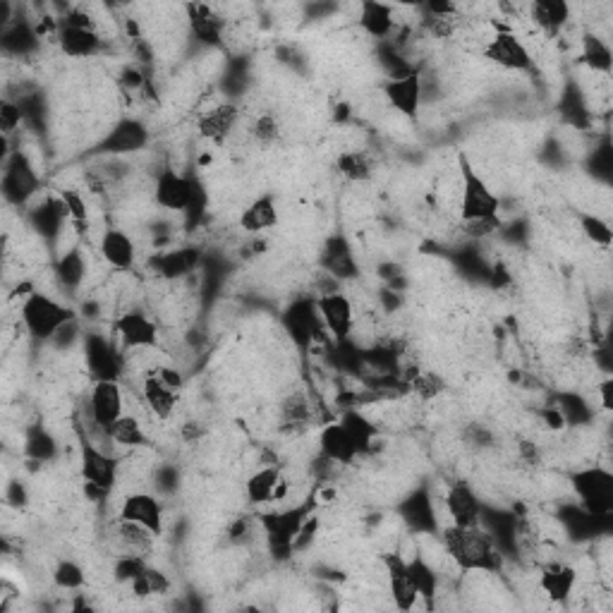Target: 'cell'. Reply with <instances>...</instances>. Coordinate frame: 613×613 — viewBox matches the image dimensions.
I'll return each mask as SVG.
<instances>
[{
  "label": "cell",
  "instance_id": "60d3db41",
  "mask_svg": "<svg viewBox=\"0 0 613 613\" xmlns=\"http://www.w3.org/2000/svg\"><path fill=\"white\" fill-rule=\"evenodd\" d=\"M24 453L34 463H53L58 458V441L56 436L48 432L41 424H34L27 434H24Z\"/></svg>",
  "mask_w": 613,
  "mask_h": 613
},
{
  "label": "cell",
  "instance_id": "f5cc1de1",
  "mask_svg": "<svg viewBox=\"0 0 613 613\" xmlns=\"http://www.w3.org/2000/svg\"><path fill=\"white\" fill-rule=\"evenodd\" d=\"M281 415L283 422L290 424V427H302V424L312 420V403H309L305 393H293V396L283 400Z\"/></svg>",
  "mask_w": 613,
  "mask_h": 613
},
{
  "label": "cell",
  "instance_id": "4316f807",
  "mask_svg": "<svg viewBox=\"0 0 613 613\" xmlns=\"http://www.w3.org/2000/svg\"><path fill=\"white\" fill-rule=\"evenodd\" d=\"M238 123H240L238 103L223 101V103H216V106L206 108V111L199 115L197 130H199V135H202L204 139H209V142L223 144L230 135H233Z\"/></svg>",
  "mask_w": 613,
  "mask_h": 613
},
{
  "label": "cell",
  "instance_id": "5bb4252c",
  "mask_svg": "<svg viewBox=\"0 0 613 613\" xmlns=\"http://www.w3.org/2000/svg\"><path fill=\"white\" fill-rule=\"evenodd\" d=\"M388 106L403 115V118L415 120L424 106V77L420 70H412L408 75L386 77L381 84Z\"/></svg>",
  "mask_w": 613,
  "mask_h": 613
},
{
  "label": "cell",
  "instance_id": "ba28073f",
  "mask_svg": "<svg viewBox=\"0 0 613 613\" xmlns=\"http://www.w3.org/2000/svg\"><path fill=\"white\" fill-rule=\"evenodd\" d=\"M84 362L94 381H123L127 372L125 348L118 343V338L106 336V333L89 331L84 333Z\"/></svg>",
  "mask_w": 613,
  "mask_h": 613
},
{
  "label": "cell",
  "instance_id": "9c48e42d",
  "mask_svg": "<svg viewBox=\"0 0 613 613\" xmlns=\"http://www.w3.org/2000/svg\"><path fill=\"white\" fill-rule=\"evenodd\" d=\"M578 506L592 518L609 520L613 513V475L606 467H585L570 477Z\"/></svg>",
  "mask_w": 613,
  "mask_h": 613
},
{
  "label": "cell",
  "instance_id": "7402d4cb",
  "mask_svg": "<svg viewBox=\"0 0 613 613\" xmlns=\"http://www.w3.org/2000/svg\"><path fill=\"white\" fill-rule=\"evenodd\" d=\"M118 518L147 527L156 537L163 534V503L151 491H132V494H127L123 503H120Z\"/></svg>",
  "mask_w": 613,
  "mask_h": 613
},
{
  "label": "cell",
  "instance_id": "3957f363",
  "mask_svg": "<svg viewBox=\"0 0 613 613\" xmlns=\"http://www.w3.org/2000/svg\"><path fill=\"white\" fill-rule=\"evenodd\" d=\"M281 326L293 348L302 355H307L317 345L326 350L333 345L331 333L326 331L324 321H321L317 297H295L293 302H288L281 314Z\"/></svg>",
  "mask_w": 613,
  "mask_h": 613
},
{
  "label": "cell",
  "instance_id": "f35d334b",
  "mask_svg": "<svg viewBox=\"0 0 613 613\" xmlns=\"http://www.w3.org/2000/svg\"><path fill=\"white\" fill-rule=\"evenodd\" d=\"M0 44L10 56L27 58L39 48V32L27 20L12 22L5 32H0Z\"/></svg>",
  "mask_w": 613,
  "mask_h": 613
},
{
  "label": "cell",
  "instance_id": "d4e9b609",
  "mask_svg": "<svg viewBox=\"0 0 613 613\" xmlns=\"http://www.w3.org/2000/svg\"><path fill=\"white\" fill-rule=\"evenodd\" d=\"M185 15L197 44H202L206 48H216L223 44V36H226V20H223L211 5L190 3L185 5Z\"/></svg>",
  "mask_w": 613,
  "mask_h": 613
},
{
  "label": "cell",
  "instance_id": "8d00e7d4",
  "mask_svg": "<svg viewBox=\"0 0 613 613\" xmlns=\"http://www.w3.org/2000/svg\"><path fill=\"white\" fill-rule=\"evenodd\" d=\"M408 573L420 602L427 606V609H434L436 599H439V582H441L439 570H436L422 554H415L408 558Z\"/></svg>",
  "mask_w": 613,
  "mask_h": 613
},
{
  "label": "cell",
  "instance_id": "7bdbcfd3",
  "mask_svg": "<svg viewBox=\"0 0 613 613\" xmlns=\"http://www.w3.org/2000/svg\"><path fill=\"white\" fill-rule=\"evenodd\" d=\"M336 168L350 182H367L374 175V161L367 151H343L338 154Z\"/></svg>",
  "mask_w": 613,
  "mask_h": 613
},
{
  "label": "cell",
  "instance_id": "e0dca14e",
  "mask_svg": "<svg viewBox=\"0 0 613 613\" xmlns=\"http://www.w3.org/2000/svg\"><path fill=\"white\" fill-rule=\"evenodd\" d=\"M113 333L125 350H151L159 345V326L139 309H127L113 321Z\"/></svg>",
  "mask_w": 613,
  "mask_h": 613
},
{
  "label": "cell",
  "instance_id": "680465c9",
  "mask_svg": "<svg viewBox=\"0 0 613 613\" xmlns=\"http://www.w3.org/2000/svg\"><path fill=\"white\" fill-rule=\"evenodd\" d=\"M180 484V472L173 465H163L154 472V487L161 494H173Z\"/></svg>",
  "mask_w": 613,
  "mask_h": 613
},
{
  "label": "cell",
  "instance_id": "f907efd6",
  "mask_svg": "<svg viewBox=\"0 0 613 613\" xmlns=\"http://www.w3.org/2000/svg\"><path fill=\"white\" fill-rule=\"evenodd\" d=\"M252 139L259 144V147H273V144L281 142L283 130L281 123H278V118L273 113H259L257 118L252 120Z\"/></svg>",
  "mask_w": 613,
  "mask_h": 613
},
{
  "label": "cell",
  "instance_id": "11a10c76",
  "mask_svg": "<svg viewBox=\"0 0 613 613\" xmlns=\"http://www.w3.org/2000/svg\"><path fill=\"white\" fill-rule=\"evenodd\" d=\"M463 443H465L467 448H472V451L482 453V451H489V448L496 446V436L487 427V424L472 422V424H467V427H465Z\"/></svg>",
  "mask_w": 613,
  "mask_h": 613
},
{
  "label": "cell",
  "instance_id": "d6a6232c",
  "mask_svg": "<svg viewBox=\"0 0 613 613\" xmlns=\"http://www.w3.org/2000/svg\"><path fill=\"white\" fill-rule=\"evenodd\" d=\"M319 453L324 455V458L333 460L336 465H352L357 458H360V453H357L355 443L345 432V427L341 422H329L324 429L319 432Z\"/></svg>",
  "mask_w": 613,
  "mask_h": 613
},
{
  "label": "cell",
  "instance_id": "bcb514c9",
  "mask_svg": "<svg viewBox=\"0 0 613 613\" xmlns=\"http://www.w3.org/2000/svg\"><path fill=\"white\" fill-rule=\"evenodd\" d=\"M206 211H209V190L197 175H192V194H190V204L187 209L182 211V218H185V228L194 230L199 223L206 218Z\"/></svg>",
  "mask_w": 613,
  "mask_h": 613
},
{
  "label": "cell",
  "instance_id": "91938a15",
  "mask_svg": "<svg viewBox=\"0 0 613 613\" xmlns=\"http://www.w3.org/2000/svg\"><path fill=\"white\" fill-rule=\"evenodd\" d=\"M427 12V17H434V20H448V17H458V5L451 3V0H432L422 8Z\"/></svg>",
  "mask_w": 613,
  "mask_h": 613
},
{
  "label": "cell",
  "instance_id": "db71d44e",
  "mask_svg": "<svg viewBox=\"0 0 613 613\" xmlns=\"http://www.w3.org/2000/svg\"><path fill=\"white\" fill-rule=\"evenodd\" d=\"M60 199H63L65 209H68L72 226H87L89 204L87 199H84V194L80 190H75V187H68V190L60 192Z\"/></svg>",
  "mask_w": 613,
  "mask_h": 613
},
{
  "label": "cell",
  "instance_id": "2e32d148",
  "mask_svg": "<svg viewBox=\"0 0 613 613\" xmlns=\"http://www.w3.org/2000/svg\"><path fill=\"white\" fill-rule=\"evenodd\" d=\"M27 223L46 245H58L60 235L65 233V228H68L70 223L68 209H65L60 194H51V197L41 199L39 204L29 206Z\"/></svg>",
  "mask_w": 613,
  "mask_h": 613
},
{
  "label": "cell",
  "instance_id": "681fc988",
  "mask_svg": "<svg viewBox=\"0 0 613 613\" xmlns=\"http://www.w3.org/2000/svg\"><path fill=\"white\" fill-rule=\"evenodd\" d=\"M408 388L422 403H432V400L446 391V384H443V379L436 372H415L410 376Z\"/></svg>",
  "mask_w": 613,
  "mask_h": 613
},
{
  "label": "cell",
  "instance_id": "cb8c5ba5",
  "mask_svg": "<svg viewBox=\"0 0 613 613\" xmlns=\"http://www.w3.org/2000/svg\"><path fill=\"white\" fill-rule=\"evenodd\" d=\"M384 566H386L388 590H391L393 606H396L398 611L417 609V604H420V597H417L415 585H412V580H410L408 558L393 551V554L384 556Z\"/></svg>",
  "mask_w": 613,
  "mask_h": 613
},
{
  "label": "cell",
  "instance_id": "4fadbf2b",
  "mask_svg": "<svg viewBox=\"0 0 613 613\" xmlns=\"http://www.w3.org/2000/svg\"><path fill=\"white\" fill-rule=\"evenodd\" d=\"M482 53L489 63L499 65V68L508 72H527L532 70L534 65L530 48H527L525 41L515 32H511L508 27L496 29V34L487 41Z\"/></svg>",
  "mask_w": 613,
  "mask_h": 613
},
{
  "label": "cell",
  "instance_id": "f546056e",
  "mask_svg": "<svg viewBox=\"0 0 613 613\" xmlns=\"http://www.w3.org/2000/svg\"><path fill=\"white\" fill-rule=\"evenodd\" d=\"M357 24L367 36L376 41L391 39L396 32V8L386 3H376V0H364L357 12Z\"/></svg>",
  "mask_w": 613,
  "mask_h": 613
},
{
  "label": "cell",
  "instance_id": "6da1fadb",
  "mask_svg": "<svg viewBox=\"0 0 613 613\" xmlns=\"http://www.w3.org/2000/svg\"><path fill=\"white\" fill-rule=\"evenodd\" d=\"M441 532V549L455 568L463 573H499L503 568V556L494 537L482 525L458 527L448 525Z\"/></svg>",
  "mask_w": 613,
  "mask_h": 613
},
{
  "label": "cell",
  "instance_id": "484cf974",
  "mask_svg": "<svg viewBox=\"0 0 613 613\" xmlns=\"http://www.w3.org/2000/svg\"><path fill=\"white\" fill-rule=\"evenodd\" d=\"M537 587L549 602L554 604H568V599L573 597L575 587H578V570L570 563L563 561H551L539 570Z\"/></svg>",
  "mask_w": 613,
  "mask_h": 613
},
{
  "label": "cell",
  "instance_id": "816d5d0a",
  "mask_svg": "<svg viewBox=\"0 0 613 613\" xmlns=\"http://www.w3.org/2000/svg\"><path fill=\"white\" fill-rule=\"evenodd\" d=\"M149 566L147 556H139V554H118L113 563V578L115 582H120V585H132L139 575L144 573V568Z\"/></svg>",
  "mask_w": 613,
  "mask_h": 613
},
{
  "label": "cell",
  "instance_id": "9f6ffc18",
  "mask_svg": "<svg viewBox=\"0 0 613 613\" xmlns=\"http://www.w3.org/2000/svg\"><path fill=\"white\" fill-rule=\"evenodd\" d=\"M24 123V115L20 103L10 96H5L3 103H0V130H3V137H12L20 125Z\"/></svg>",
  "mask_w": 613,
  "mask_h": 613
},
{
  "label": "cell",
  "instance_id": "d6986e66",
  "mask_svg": "<svg viewBox=\"0 0 613 613\" xmlns=\"http://www.w3.org/2000/svg\"><path fill=\"white\" fill-rule=\"evenodd\" d=\"M317 307L333 341L352 338V333H355V307H352L348 295L341 293V290H331V293L317 297Z\"/></svg>",
  "mask_w": 613,
  "mask_h": 613
},
{
  "label": "cell",
  "instance_id": "1f68e13d",
  "mask_svg": "<svg viewBox=\"0 0 613 613\" xmlns=\"http://www.w3.org/2000/svg\"><path fill=\"white\" fill-rule=\"evenodd\" d=\"M87 273H89L87 257H84V252L77 245L60 252L56 262H53V276H56V283L65 290V293H77V290L84 285V281H87Z\"/></svg>",
  "mask_w": 613,
  "mask_h": 613
},
{
  "label": "cell",
  "instance_id": "83f0119b",
  "mask_svg": "<svg viewBox=\"0 0 613 613\" xmlns=\"http://www.w3.org/2000/svg\"><path fill=\"white\" fill-rule=\"evenodd\" d=\"M101 259L113 271H130L137 264V245L123 228H106L99 240Z\"/></svg>",
  "mask_w": 613,
  "mask_h": 613
},
{
  "label": "cell",
  "instance_id": "7dc6e473",
  "mask_svg": "<svg viewBox=\"0 0 613 613\" xmlns=\"http://www.w3.org/2000/svg\"><path fill=\"white\" fill-rule=\"evenodd\" d=\"M53 582L65 592H80L87 585V573H84L82 563L72 561V558H60L53 568Z\"/></svg>",
  "mask_w": 613,
  "mask_h": 613
},
{
  "label": "cell",
  "instance_id": "d590c367",
  "mask_svg": "<svg viewBox=\"0 0 613 613\" xmlns=\"http://www.w3.org/2000/svg\"><path fill=\"white\" fill-rule=\"evenodd\" d=\"M113 539L118 544L120 554H139L149 556L154 551L156 534L147 530V527L130 523V520L115 518L113 523Z\"/></svg>",
  "mask_w": 613,
  "mask_h": 613
},
{
  "label": "cell",
  "instance_id": "836d02e7",
  "mask_svg": "<svg viewBox=\"0 0 613 613\" xmlns=\"http://www.w3.org/2000/svg\"><path fill=\"white\" fill-rule=\"evenodd\" d=\"M527 12L544 34L556 36L568 27L570 17H573V5L566 0H534L527 5Z\"/></svg>",
  "mask_w": 613,
  "mask_h": 613
},
{
  "label": "cell",
  "instance_id": "94428289",
  "mask_svg": "<svg viewBox=\"0 0 613 613\" xmlns=\"http://www.w3.org/2000/svg\"><path fill=\"white\" fill-rule=\"evenodd\" d=\"M154 372L159 374L168 386L175 388V391H182V386H185V376H182L180 369H175L173 364H161V367H154Z\"/></svg>",
  "mask_w": 613,
  "mask_h": 613
},
{
  "label": "cell",
  "instance_id": "5b68a950",
  "mask_svg": "<svg viewBox=\"0 0 613 613\" xmlns=\"http://www.w3.org/2000/svg\"><path fill=\"white\" fill-rule=\"evenodd\" d=\"M458 171H460V204H458L460 223L499 218L501 216L499 194L491 190L489 182L475 171V166H472L465 154L458 156Z\"/></svg>",
  "mask_w": 613,
  "mask_h": 613
},
{
  "label": "cell",
  "instance_id": "f6af8a7d",
  "mask_svg": "<svg viewBox=\"0 0 613 613\" xmlns=\"http://www.w3.org/2000/svg\"><path fill=\"white\" fill-rule=\"evenodd\" d=\"M130 590L135 597L139 599H147V597H163V594L171 592V578H168L166 573H163L161 568L149 566L144 568V573L139 575V578L132 582Z\"/></svg>",
  "mask_w": 613,
  "mask_h": 613
},
{
  "label": "cell",
  "instance_id": "e7e4bbea",
  "mask_svg": "<svg viewBox=\"0 0 613 613\" xmlns=\"http://www.w3.org/2000/svg\"><path fill=\"white\" fill-rule=\"evenodd\" d=\"M5 499H8L10 506H24L27 503V491H24V484H20L15 479V482H10L8 491H5Z\"/></svg>",
  "mask_w": 613,
  "mask_h": 613
},
{
  "label": "cell",
  "instance_id": "74e56055",
  "mask_svg": "<svg viewBox=\"0 0 613 613\" xmlns=\"http://www.w3.org/2000/svg\"><path fill=\"white\" fill-rule=\"evenodd\" d=\"M338 422L343 424L345 432H348L352 443H355L357 453L360 455L372 453L374 441L379 439V427H376V424L369 420L367 415H362V412L355 408H345Z\"/></svg>",
  "mask_w": 613,
  "mask_h": 613
},
{
  "label": "cell",
  "instance_id": "c3c4849f",
  "mask_svg": "<svg viewBox=\"0 0 613 613\" xmlns=\"http://www.w3.org/2000/svg\"><path fill=\"white\" fill-rule=\"evenodd\" d=\"M578 221H580L582 235H585V238L590 240L594 247L609 250L613 242V230L606 218H602L599 214H580Z\"/></svg>",
  "mask_w": 613,
  "mask_h": 613
},
{
  "label": "cell",
  "instance_id": "7a4b0ae2",
  "mask_svg": "<svg viewBox=\"0 0 613 613\" xmlns=\"http://www.w3.org/2000/svg\"><path fill=\"white\" fill-rule=\"evenodd\" d=\"M77 319V309L56 300L53 295L32 290L22 297L20 321L27 336L36 343H51L65 324Z\"/></svg>",
  "mask_w": 613,
  "mask_h": 613
},
{
  "label": "cell",
  "instance_id": "44dd1931",
  "mask_svg": "<svg viewBox=\"0 0 613 613\" xmlns=\"http://www.w3.org/2000/svg\"><path fill=\"white\" fill-rule=\"evenodd\" d=\"M192 194V175H182L173 166L161 168L154 178V202L159 209L180 214L190 204Z\"/></svg>",
  "mask_w": 613,
  "mask_h": 613
},
{
  "label": "cell",
  "instance_id": "8fae6325",
  "mask_svg": "<svg viewBox=\"0 0 613 613\" xmlns=\"http://www.w3.org/2000/svg\"><path fill=\"white\" fill-rule=\"evenodd\" d=\"M5 202L10 206H27L41 190V175L34 168L32 159L24 151H12L3 161V180H0Z\"/></svg>",
  "mask_w": 613,
  "mask_h": 613
},
{
  "label": "cell",
  "instance_id": "ac0fdd59",
  "mask_svg": "<svg viewBox=\"0 0 613 613\" xmlns=\"http://www.w3.org/2000/svg\"><path fill=\"white\" fill-rule=\"evenodd\" d=\"M398 515L410 532L415 534H439V513H436V503L432 491L427 487H417L410 491L398 506Z\"/></svg>",
  "mask_w": 613,
  "mask_h": 613
},
{
  "label": "cell",
  "instance_id": "f1b7e54d",
  "mask_svg": "<svg viewBox=\"0 0 613 613\" xmlns=\"http://www.w3.org/2000/svg\"><path fill=\"white\" fill-rule=\"evenodd\" d=\"M142 400L156 420L166 422L171 420L175 408H178L180 391H175V388L168 386L154 369H149L142 381Z\"/></svg>",
  "mask_w": 613,
  "mask_h": 613
},
{
  "label": "cell",
  "instance_id": "ab89813d",
  "mask_svg": "<svg viewBox=\"0 0 613 613\" xmlns=\"http://www.w3.org/2000/svg\"><path fill=\"white\" fill-rule=\"evenodd\" d=\"M106 439L111 441V446L132 448V451L149 446V436L144 432L142 422L135 415H127V412L106 429Z\"/></svg>",
  "mask_w": 613,
  "mask_h": 613
},
{
  "label": "cell",
  "instance_id": "b9f144b4",
  "mask_svg": "<svg viewBox=\"0 0 613 613\" xmlns=\"http://www.w3.org/2000/svg\"><path fill=\"white\" fill-rule=\"evenodd\" d=\"M582 63L590 68L594 75H611L613 68V51L602 36L585 34L582 36Z\"/></svg>",
  "mask_w": 613,
  "mask_h": 613
},
{
  "label": "cell",
  "instance_id": "8992f818",
  "mask_svg": "<svg viewBox=\"0 0 613 613\" xmlns=\"http://www.w3.org/2000/svg\"><path fill=\"white\" fill-rule=\"evenodd\" d=\"M125 415V393L123 384L120 381H96L91 386L89 398H87V415H84V427L96 429L99 436H91L94 432H89L91 439L101 446H106L103 441L106 439V429L111 427L115 420Z\"/></svg>",
  "mask_w": 613,
  "mask_h": 613
},
{
  "label": "cell",
  "instance_id": "9a60e30c",
  "mask_svg": "<svg viewBox=\"0 0 613 613\" xmlns=\"http://www.w3.org/2000/svg\"><path fill=\"white\" fill-rule=\"evenodd\" d=\"M319 262L326 276L333 278L336 283H352L362 276L357 254L343 233H331L329 238L324 240Z\"/></svg>",
  "mask_w": 613,
  "mask_h": 613
},
{
  "label": "cell",
  "instance_id": "52a82bcc",
  "mask_svg": "<svg viewBox=\"0 0 613 613\" xmlns=\"http://www.w3.org/2000/svg\"><path fill=\"white\" fill-rule=\"evenodd\" d=\"M77 441H80V477L84 487H96L111 494L118 484V458L111 453V448L91 439L82 424L77 427Z\"/></svg>",
  "mask_w": 613,
  "mask_h": 613
},
{
  "label": "cell",
  "instance_id": "e575fe53",
  "mask_svg": "<svg viewBox=\"0 0 613 613\" xmlns=\"http://www.w3.org/2000/svg\"><path fill=\"white\" fill-rule=\"evenodd\" d=\"M283 489V467L281 465H264L247 479V501L252 506H266L281 499Z\"/></svg>",
  "mask_w": 613,
  "mask_h": 613
},
{
  "label": "cell",
  "instance_id": "ffe728a7",
  "mask_svg": "<svg viewBox=\"0 0 613 613\" xmlns=\"http://www.w3.org/2000/svg\"><path fill=\"white\" fill-rule=\"evenodd\" d=\"M443 506H446L451 525L458 527H475L482 520L484 501L479 499L475 487L465 479H455L443 496Z\"/></svg>",
  "mask_w": 613,
  "mask_h": 613
},
{
  "label": "cell",
  "instance_id": "277c9868",
  "mask_svg": "<svg viewBox=\"0 0 613 613\" xmlns=\"http://www.w3.org/2000/svg\"><path fill=\"white\" fill-rule=\"evenodd\" d=\"M317 501L309 499L297 503V506L278 508L259 515V525H262L266 537V549L276 563H285L295 556V537L300 527L307 523L309 515L314 513Z\"/></svg>",
  "mask_w": 613,
  "mask_h": 613
},
{
  "label": "cell",
  "instance_id": "6f0895ef",
  "mask_svg": "<svg viewBox=\"0 0 613 613\" xmlns=\"http://www.w3.org/2000/svg\"><path fill=\"white\" fill-rule=\"evenodd\" d=\"M77 341H84V333L80 326V319L70 321V324H65L63 329L56 333V338H53V345H56L58 350H70L72 345H77Z\"/></svg>",
  "mask_w": 613,
  "mask_h": 613
},
{
  "label": "cell",
  "instance_id": "4dcf8cb0",
  "mask_svg": "<svg viewBox=\"0 0 613 613\" xmlns=\"http://www.w3.org/2000/svg\"><path fill=\"white\" fill-rule=\"evenodd\" d=\"M278 221H281V214H278L276 197L269 192L259 194L257 199H252V202L240 211V218H238L240 228L250 235L273 230L278 226Z\"/></svg>",
  "mask_w": 613,
  "mask_h": 613
},
{
  "label": "cell",
  "instance_id": "ee69618b",
  "mask_svg": "<svg viewBox=\"0 0 613 613\" xmlns=\"http://www.w3.org/2000/svg\"><path fill=\"white\" fill-rule=\"evenodd\" d=\"M551 405L561 412L566 427H582V424H590L592 420L590 403H587L585 398H580L578 393H558Z\"/></svg>",
  "mask_w": 613,
  "mask_h": 613
},
{
  "label": "cell",
  "instance_id": "be15d7a7",
  "mask_svg": "<svg viewBox=\"0 0 613 613\" xmlns=\"http://www.w3.org/2000/svg\"><path fill=\"white\" fill-rule=\"evenodd\" d=\"M120 84H123L125 89L137 91V89H142L144 84H147V77H144L142 70L132 65V68H125L123 72H120Z\"/></svg>",
  "mask_w": 613,
  "mask_h": 613
},
{
  "label": "cell",
  "instance_id": "7c38bea8",
  "mask_svg": "<svg viewBox=\"0 0 613 613\" xmlns=\"http://www.w3.org/2000/svg\"><path fill=\"white\" fill-rule=\"evenodd\" d=\"M202 264L204 252L197 245L163 247V250H156L149 257V271L168 283L185 281L194 271L202 269Z\"/></svg>",
  "mask_w": 613,
  "mask_h": 613
},
{
  "label": "cell",
  "instance_id": "03108f58",
  "mask_svg": "<svg viewBox=\"0 0 613 613\" xmlns=\"http://www.w3.org/2000/svg\"><path fill=\"white\" fill-rule=\"evenodd\" d=\"M599 398H602V408L606 412L613 410V381L611 376H606V379L599 384Z\"/></svg>",
  "mask_w": 613,
  "mask_h": 613
},
{
  "label": "cell",
  "instance_id": "30bf717a",
  "mask_svg": "<svg viewBox=\"0 0 613 613\" xmlns=\"http://www.w3.org/2000/svg\"><path fill=\"white\" fill-rule=\"evenodd\" d=\"M149 139L151 132L144 125V120L125 115V118L115 120L111 130L94 144L91 154L96 159H125V156H135L139 151L147 149Z\"/></svg>",
  "mask_w": 613,
  "mask_h": 613
},
{
  "label": "cell",
  "instance_id": "603a6c76",
  "mask_svg": "<svg viewBox=\"0 0 613 613\" xmlns=\"http://www.w3.org/2000/svg\"><path fill=\"white\" fill-rule=\"evenodd\" d=\"M56 41L63 56L68 58H94L106 46L101 32L96 27H72V24L58 22Z\"/></svg>",
  "mask_w": 613,
  "mask_h": 613
},
{
  "label": "cell",
  "instance_id": "6125c7cd",
  "mask_svg": "<svg viewBox=\"0 0 613 613\" xmlns=\"http://www.w3.org/2000/svg\"><path fill=\"white\" fill-rule=\"evenodd\" d=\"M180 436L187 443H199L206 436V427L199 420H185L180 427Z\"/></svg>",
  "mask_w": 613,
  "mask_h": 613
}]
</instances>
